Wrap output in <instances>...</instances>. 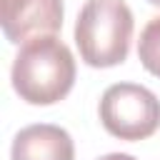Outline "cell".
<instances>
[{
  "mask_svg": "<svg viewBox=\"0 0 160 160\" xmlns=\"http://www.w3.org/2000/svg\"><path fill=\"white\" fill-rule=\"evenodd\" d=\"M0 25L12 45H25L62 28V0H0Z\"/></svg>",
  "mask_w": 160,
  "mask_h": 160,
  "instance_id": "4",
  "label": "cell"
},
{
  "mask_svg": "<svg viewBox=\"0 0 160 160\" xmlns=\"http://www.w3.org/2000/svg\"><path fill=\"white\" fill-rule=\"evenodd\" d=\"M75 58L55 35H42L20 48L10 80L20 100L30 105H55L75 85Z\"/></svg>",
  "mask_w": 160,
  "mask_h": 160,
  "instance_id": "1",
  "label": "cell"
},
{
  "mask_svg": "<svg viewBox=\"0 0 160 160\" xmlns=\"http://www.w3.org/2000/svg\"><path fill=\"white\" fill-rule=\"evenodd\" d=\"M148 2H150V5H158V8H160V0H148Z\"/></svg>",
  "mask_w": 160,
  "mask_h": 160,
  "instance_id": "8",
  "label": "cell"
},
{
  "mask_svg": "<svg viewBox=\"0 0 160 160\" xmlns=\"http://www.w3.org/2000/svg\"><path fill=\"white\" fill-rule=\"evenodd\" d=\"M12 160H75V145L65 128L38 122L22 128L10 148Z\"/></svg>",
  "mask_w": 160,
  "mask_h": 160,
  "instance_id": "5",
  "label": "cell"
},
{
  "mask_svg": "<svg viewBox=\"0 0 160 160\" xmlns=\"http://www.w3.org/2000/svg\"><path fill=\"white\" fill-rule=\"evenodd\" d=\"M100 160H135V158L128 152H110V155H102Z\"/></svg>",
  "mask_w": 160,
  "mask_h": 160,
  "instance_id": "7",
  "label": "cell"
},
{
  "mask_svg": "<svg viewBox=\"0 0 160 160\" xmlns=\"http://www.w3.org/2000/svg\"><path fill=\"white\" fill-rule=\"evenodd\" d=\"M135 20L125 0H85L75 20V45L90 68H115L130 52Z\"/></svg>",
  "mask_w": 160,
  "mask_h": 160,
  "instance_id": "2",
  "label": "cell"
},
{
  "mask_svg": "<svg viewBox=\"0 0 160 160\" xmlns=\"http://www.w3.org/2000/svg\"><path fill=\"white\" fill-rule=\"evenodd\" d=\"M138 58L150 75L160 78V15L150 18L142 28L138 40Z\"/></svg>",
  "mask_w": 160,
  "mask_h": 160,
  "instance_id": "6",
  "label": "cell"
},
{
  "mask_svg": "<svg viewBox=\"0 0 160 160\" xmlns=\"http://www.w3.org/2000/svg\"><path fill=\"white\" fill-rule=\"evenodd\" d=\"M100 122L120 140H145L160 128V100L138 82H115L100 98Z\"/></svg>",
  "mask_w": 160,
  "mask_h": 160,
  "instance_id": "3",
  "label": "cell"
}]
</instances>
